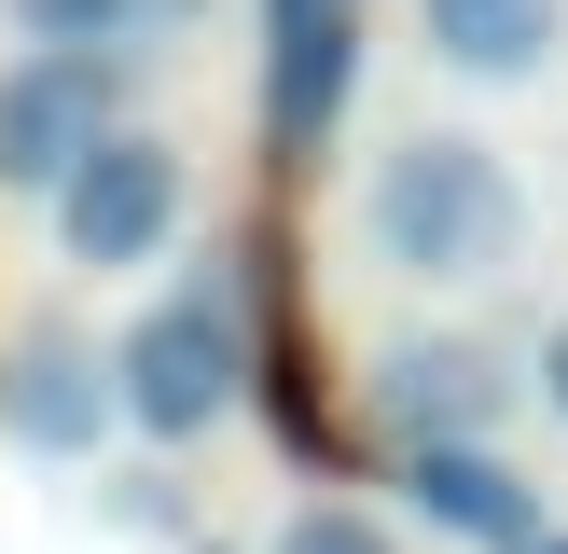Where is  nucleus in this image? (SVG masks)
I'll list each match as a JSON object with an SVG mask.
<instances>
[{
  "instance_id": "6",
  "label": "nucleus",
  "mask_w": 568,
  "mask_h": 554,
  "mask_svg": "<svg viewBox=\"0 0 568 554\" xmlns=\"http://www.w3.org/2000/svg\"><path fill=\"white\" fill-rule=\"evenodd\" d=\"M499 402H514V375H499V347H471V332H403V347L375 360V416L403 443H486Z\"/></svg>"
},
{
  "instance_id": "14",
  "label": "nucleus",
  "mask_w": 568,
  "mask_h": 554,
  "mask_svg": "<svg viewBox=\"0 0 568 554\" xmlns=\"http://www.w3.org/2000/svg\"><path fill=\"white\" fill-rule=\"evenodd\" d=\"M541 554H568V541H541Z\"/></svg>"
},
{
  "instance_id": "12",
  "label": "nucleus",
  "mask_w": 568,
  "mask_h": 554,
  "mask_svg": "<svg viewBox=\"0 0 568 554\" xmlns=\"http://www.w3.org/2000/svg\"><path fill=\"white\" fill-rule=\"evenodd\" d=\"M541 402H555V416H568V319H555V332H541Z\"/></svg>"
},
{
  "instance_id": "7",
  "label": "nucleus",
  "mask_w": 568,
  "mask_h": 554,
  "mask_svg": "<svg viewBox=\"0 0 568 554\" xmlns=\"http://www.w3.org/2000/svg\"><path fill=\"white\" fill-rule=\"evenodd\" d=\"M111 416H125V375H111V360H83L70 332H28V347H14V375H0V430H14V443L83 458Z\"/></svg>"
},
{
  "instance_id": "11",
  "label": "nucleus",
  "mask_w": 568,
  "mask_h": 554,
  "mask_svg": "<svg viewBox=\"0 0 568 554\" xmlns=\"http://www.w3.org/2000/svg\"><path fill=\"white\" fill-rule=\"evenodd\" d=\"M264 554H403V541H388V526L375 513H361V499H305V513L292 526H277V541Z\"/></svg>"
},
{
  "instance_id": "2",
  "label": "nucleus",
  "mask_w": 568,
  "mask_h": 554,
  "mask_svg": "<svg viewBox=\"0 0 568 554\" xmlns=\"http://www.w3.org/2000/svg\"><path fill=\"white\" fill-rule=\"evenodd\" d=\"M111 375H125V430L194 443V430H222V416H236V388H250V332H236V305L194 277V291H166L153 319L111 347Z\"/></svg>"
},
{
  "instance_id": "3",
  "label": "nucleus",
  "mask_w": 568,
  "mask_h": 554,
  "mask_svg": "<svg viewBox=\"0 0 568 554\" xmlns=\"http://www.w3.org/2000/svg\"><path fill=\"white\" fill-rule=\"evenodd\" d=\"M98 138H111V42H28L0 70V194H70Z\"/></svg>"
},
{
  "instance_id": "13",
  "label": "nucleus",
  "mask_w": 568,
  "mask_h": 554,
  "mask_svg": "<svg viewBox=\"0 0 568 554\" xmlns=\"http://www.w3.org/2000/svg\"><path fill=\"white\" fill-rule=\"evenodd\" d=\"M181 14H209V0H153V28H181Z\"/></svg>"
},
{
  "instance_id": "10",
  "label": "nucleus",
  "mask_w": 568,
  "mask_h": 554,
  "mask_svg": "<svg viewBox=\"0 0 568 554\" xmlns=\"http://www.w3.org/2000/svg\"><path fill=\"white\" fill-rule=\"evenodd\" d=\"M0 14L28 42H125V28H153V0H0Z\"/></svg>"
},
{
  "instance_id": "8",
  "label": "nucleus",
  "mask_w": 568,
  "mask_h": 554,
  "mask_svg": "<svg viewBox=\"0 0 568 554\" xmlns=\"http://www.w3.org/2000/svg\"><path fill=\"white\" fill-rule=\"evenodd\" d=\"M416 42L458 83H541L568 55V0H416Z\"/></svg>"
},
{
  "instance_id": "9",
  "label": "nucleus",
  "mask_w": 568,
  "mask_h": 554,
  "mask_svg": "<svg viewBox=\"0 0 568 554\" xmlns=\"http://www.w3.org/2000/svg\"><path fill=\"white\" fill-rule=\"evenodd\" d=\"M403 485H416V513H430V526H458V541H486V554H541V541H555L541 499H527L486 443H416Z\"/></svg>"
},
{
  "instance_id": "1",
  "label": "nucleus",
  "mask_w": 568,
  "mask_h": 554,
  "mask_svg": "<svg viewBox=\"0 0 568 554\" xmlns=\"http://www.w3.org/2000/svg\"><path fill=\"white\" fill-rule=\"evenodd\" d=\"M361 236H375V264L416 277V291H471V277H499L527 249V194H514V166H499V138L416 125V138H388L375 181H361Z\"/></svg>"
},
{
  "instance_id": "4",
  "label": "nucleus",
  "mask_w": 568,
  "mask_h": 554,
  "mask_svg": "<svg viewBox=\"0 0 568 554\" xmlns=\"http://www.w3.org/2000/svg\"><path fill=\"white\" fill-rule=\"evenodd\" d=\"M166 236H181V153H166L153 125H111L98 153L70 166V194H55V249L98 264V277H125V264H153Z\"/></svg>"
},
{
  "instance_id": "5",
  "label": "nucleus",
  "mask_w": 568,
  "mask_h": 554,
  "mask_svg": "<svg viewBox=\"0 0 568 554\" xmlns=\"http://www.w3.org/2000/svg\"><path fill=\"white\" fill-rule=\"evenodd\" d=\"M347 83H361V0H264V138H277V166H305L333 138Z\"/></svg>"
}]
</instances>
